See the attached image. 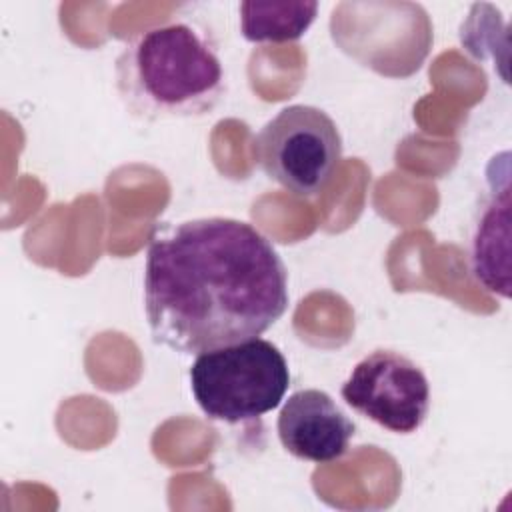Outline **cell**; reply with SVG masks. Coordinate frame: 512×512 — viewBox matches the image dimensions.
Instances as JSON below:
<instances>
[{
  "mask_svg": "<svg viewBox=\"0 0 512 512\" xmlns=\"http://www.w3.org/2000/svg\"><path fill=\"white\" fill-rule=\"evenodd\" d=\"M254 158L288 192L316 196L342 158V136L324 110L292 104L262 126L254 138Z\"/></svg>",
  "mask_w": 512,
  "mask_h": 512,
  "instance_id": "4",
  "label": "cell"
},
{
  "mask_svg": "<svg viewBox=\"0 0 512 512\" xmlns=\"http://www.w3.org/2000/svg\"><path fill=\"white\" fill-rule=\"evenodd\" d=\"M340 394L354 412L396 434L416 432L430 410L426 374L396 350L380 348L364 356Z\"/></svg>",
  "mask_w": 512,
  "mask_h": 512,
  "instance_id": "5",
  "label": "cell"
},
{
  "mask_svg": "<svg viewBox=\"0 0 512 512\" xmlns=\"http://www.w3.org/2000/svg\"><path fill=\"white\" fill-rule=\"evenodd\" d=\"M288 386L284 354L262 338L202 352L190 368V388L200 410L210 420L228 424L278 408Z\"/></svg>",
  "mask_w": 512,
  "mask_h": 512,
  "instance_id": "3",
  "label": "cell"
},
{
  "mask_svg": "<svg viewBox=\"0 0 512 512\" xmlns=\"http://www.w3.org/2000/svg\"><path fill=\"white\" fill-rule=\"evenodd\" d=\"M508 152L492 158L490 192L478 210L470 238V268L484 290L510 298V166Z\"/></svg>",
  "mask_w": 512,
  "mask_h": 512,
  "instance_id": "7",
  "label": "cell"
},
{
  "mask_svg": "<svg viewBox=\"0 0 512 512\" xmlns=\"http://www.w3.org/2000/svg\"><path fill=\"white\" fill-rule=\"evenodd\" d=\"M318 2H254L240 4V28L248 42H292L312 26Z\"/></svg>",
  "mask_w": 512,
  "mask_h": 512,
  "instance_id": "8",
  "label": "cell"
},
{
  "mask_svg": "<svg viewBox=\"0 0 512 512\" xmlns=\"http://www.w3.org/2000/svg\"><path fill=\"white\" fill-rule=\"evenodd\" d=\"M286 308L288 270L252 224L212 216L152 236L144 310L156 344L202 354L262 336Z\"/></svg>",
  "mask_w": 512,
  "mask_h": 512,
  "instance_id": "1",
  "label": "cell"
},
{
  "mask_svg": "<svg viewBox=\"0 0 512 512\" xmlns=\"http://www.w3.org/2000/svg\"><path fill=\"white\" fill-rule=\"evenodd\" d=\"M276 428L288 454L316 464L342 458L356 430L338 404L316 388L294 392L284 402Z\"/></svg>",
  "mask_w": 512,
  "mask_h": 512,
  "instance_id": "6",
  "label": "cell"
},
{
  "mask_svg": "<svg viewBox=\"0 0 512 512\" xmlns=\"http://www.w3.org/2000/svg\"><path fill=\"white\" fill-rule=\"evenodd\" d=\"M114 76L126 110L150 122L210 114L226 94L216 42L188 20L136 34L118 54Z\"/></svg>",
  "mask_w": 512,
  "mask_h": 512,
  "instance_id": "2",
  "label": "cell"
}]
</instances>
